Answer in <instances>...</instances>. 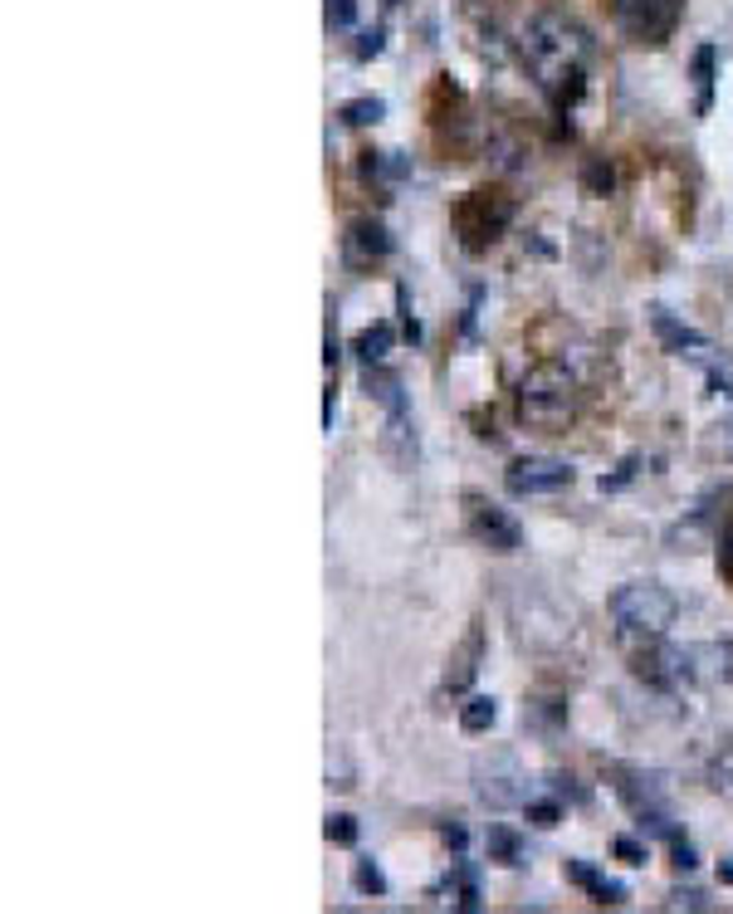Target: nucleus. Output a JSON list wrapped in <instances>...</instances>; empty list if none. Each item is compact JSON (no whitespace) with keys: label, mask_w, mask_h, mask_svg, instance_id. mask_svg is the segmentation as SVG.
I'll return each mask as SVG.
<instances>
[{"label":"nucleus","mask_w":733,"mask_h":914,"mask_svg":"<svg viewBox=\"0 0 733 914\" xmlns=\"http://www.w3.org/2000/svg\"><path fill=\"white\" fill-rule=\"evenodd\" d=\"M519 55H523L528 79L538 83V89L548 93L552 108L562 113L582 99L586 69H592V55H596V39L578 15H568V10H538L519 35Z\"/></svg>","instance_id":"1"},{"label":"nucleus","mask_w":733,"mask_h":914,"mask_svg":"<svg viewBox=\"0 0 733 914\" xmlns=\"http://www.w3.org/2000/svg\"><path fill=\"white\" fill-rule=\"evenodd\" d=\"M675 616H679L675 592H670L665 582H651V577L626 582L621 592L612 597V622L626 640H660L675 626Z\"/></svg>","instance_id":"2"},{"label":"nucleus","mask_w":733,"mask_h":914,"mask_svg":"<svg viewBox=\"0 0 733 914\" xmlns=\"http://www.w3.org/2000/svg\"><path fill=\"white\" fill-rule=\"evenodd\" d=\"M572 412H578V377L562 362H538L519 382V416L528 426L558 430L572 421Z\"/></svg>","instance_id":"3"},{"label":"nucleus","mask_w":733,"mask_h":914,"mask_svg":"<svg viewBox=\"0 0 733 914\" xmlns=\"http://www.w3.org/2000/svg\"><path fill=\"white\" fill-rule=\"evenodd\" d=\"M679 15H685V0H612L616 30L631 35L636 45H665Z\"/></svg>","instance_id":"4"},{"label":"nucleus","mask_w":733,"mask_h":914,"mask_svg":"<svg viewBox=\"0 0 733 914\" xmlns=\"http://www.w3.org/2000/svg\"><path fill=\"white\" fill-rule=\"evenodd\" d=\"M651 328H655V338L665 343V352H675V357H689V362H699L709 372V386H714V392H733L729 386V372H724V362H719V348L714 343L705 338V333H695L689 328V323H679L675 313H665V309H655L651 313Z\"/></svg>","instance_id":"5"},{"label":"nucleus","mask_w":733,"mask_h":914,"mask_svg":"<svg viewBox=\"0 0 733 914\" xmlns=\"http://www.w3.org/2000/svg\"><path fill=\"white\" fill-rule=\"evenodd\" d=\"M695 675H699L695 650L670 646L665 636L645 640V650L636 656V680H645V685H655V690H679V685H689Z\"/></svg>","instance_id":"6"},{"label":"nucleus","mask_w":733,"mask_h":914,"mask_svg":"<svg viewBox=\"0 0 733 914\" xmlns=\"http://www.w3.org/2000/svg\"><path fill=\"white\" fill-rule=\"evenodd\" d=\"M504 485L513 499H543V494H562L572 485V465L568 460H552V455H523L509 465Z\"/></svg>","instance_id":"7"},{"label":"nucleus","mask_w":733,"mask_h":914,"mask_svg":"<svg viewBox=\"0 0 733 914\" xmlns=\"http://www.w3.org/2000/svg\"><path fill=\"white\" fill-rule=\"evenodd\" d=\"M469 533H475L485 548H495V553H519L523 548L519 519H513L509 509H499V504L475 499V494H469Z\"/></svg>","instance_id":"8"},{"label":"nucleus","mask_w":733,"mask_h":914,"mask_svg":"<svg viewBox=\"0 0 733 914\" xmlns=\"http://www.w3.org/2000/svg\"><path fill=\"white\" fill-rule=\"evenodd\" d=\"M509 220H513V206L499 201V196H489V192H475L465 206H459V230H465L469 250H479L485 240H495Z\"/></svg>","instance_id":"9"},{"label":"nucleus","mask_w":733,"mask_h":914,"mask_svg":"<svg viewBox=\"0 0 733 914\" xmlns=\"http://www.w3.org/2000/svg\"><path fill=\"white\" fill-rule=\"evenodd\" d=\"M342 255L348 265H376V259L392 255V235H386L382 220H352L348 225V240H342Z\"/></svg>","instance_id":"10"},{"label":"nucleus","mask_w":733,"mask_h":914,"mask_svg":"<svg viewBox=\"0 0 733 914\" xmlns=\"http://www.w3.org/2000/svg\"><path fill=\"white\" fill-rule=\"evenodd\" d=\"M568 880H572V886H582L596 905H626V886H621V880H612V876H602L592 860H568Z\"/></svg>","instance_id":"11"},{"label":"nucleus","mask_w":733,"mask_h":914,"mask_svg":"<svg viewBox=\"0 0 733 914\" xmlns=\"http://www.w3.org/2000/svg\"><path fill=\"white\" fill-rule=\"evenodd\" d=\"M392 343H396V328L392 323H372V328H362V338H358V352L366 367H382L386 362V352H392Z\"/></svg>","instance_id":"12"},{"label":"nucleus","mask_w":733,"mask_h":914,"mask_svg":"<svg viewBox=\"0 0 733 914\" xmlns=\"http://www.w3.org/2000/svg\"><path fill=\"white\" fill-rule=\"evenodd\" d=\"M495 719H499V704L489 695H469L465 704H459V729L465 733H489Z\"/></svg>","instance_id":"13"},{"label":"nucleus","mask_w":733,"mask_h":914,"mask_svg":"<svg viewBox=\"0 0 733 914\" xmlns=\"http://www.w3.org/2000/svg\"><path fill=\"white\" fill-rule=\"evenodd\" d=\"M485 846H489V860H499V866H523V842L513 826H489Z\"/></svg>","instance_id":"14"},{"label":"nucleus","mask_w":733,"mask_h":914,"mask_svg":"<svg viewBox=\"0 0 733 914\" xmlns=\"http://www.w3.org/2000/svg\"><path fill=\"white\" fill-rule=\"evenodd\" d=\"M714 45H699L695 49V83H699V113H709V99H714Z\"/></svg>","instance_id":"15"},{"label":"nucleus","mask_w":733,"mask_h":914,"mask_svg":"<svg viewBox=\"0 0 733 914\" xmlns=\"http://www.w3.org/2000/svg\"><path fill=\"white\" fill-rule=\"evenodd\" d=\"M475 660H479V632H469L465 650L455 656V670H445V690H465L475 680Z\"/></svg>","instance_id":"16"},{"label":"nucleus","mask_w":733,"mask_h":914,"mask_svg":"<svg viewBox=\"0 0 733 914\" xmlns=\"http://www.w3.org/2000/svg\"><path fill=\"white\" fill-rule=\"evenodd\" d=\"M386 113V103L382 99H352V103H342V113L338 118L342 123H352V128H366V123H376Z\"/></svg>","instance_id":"17"},{"label":"nucleus","mask_w":733,"mask_h":914,"mask_svg":"<svg viewBox=\"0 0 733 914\" xmlns=\"http://www.w3.org/2000/svg\"><path fill=\"white\" fill-rule=\"evenodd\" d=\"M582 186H586V192H592V196H606V192H612V186H616V172H612V166L602 162V157H592V162L582 166Z\"/></svg>","instance_id":"18"},{"label":"nucleus","mask_w":733,"mask_h":914,"mask_svg":"<svg viewBox=\"0 0 733 914\" xmlns=\"http://www.w3.org/2000/svg\"><path fill=\"white\" fill-rule=\"evenodd\" d=\"M352 886H358L362 895H386L382 866H376V860H358V866H352Z\"/></svg>","instance_id":"19"},{"label":"nucleus","mask_w":733,"mask_h":914,"mask_svg":"<svg viewBox=\"0 0 733 914\" xmlns=\"http://www.w3.org/2000/svg\"><path fill=\"white\" fill-rule=\"evenodd\" d=\"M323 832H328V842H333V846H352V842H358V822H352L348 812L328 817V826H323Z\"/></svg>","instance_id":"20"},{"label":"nucleus","mask_w":733,"mask_h":914,"mask_svg":"<svg viewBox=\"0 0 733 914\" xmlns=\"http://www.w3.org/2000/svg\"><path fill=\"white\" fill-rule=\"evenodd\" d=\"M523 812H528L533 826H543V832H548V826H558L562 807H558V802H523Z\"/></svg>","instance_id":"21"},{"label":"nucleus","mask_w":733,"mask_h":914,"mask_svg":"<svg viewBox=\"0 0 733 914\" xmlns=\"http://www.w3.org/2000/svg\"><path fill=\"white\" fill-rule=\"evenodd\" d=\"M358 20V0H328V30H352Z\"/></svg>","instance_id":"22"},{"label":"nucleus","mask_w":733,"mask_h":914,"mask_svg":"<svg viewBox=\"0 0 733 914\" xmlns=\"http://www.w3.org/2000/svg\"><path fill=\"white\" fill-rule=\"evenodd\" d=\"M616 856H621L626 866H645V842H636V836H616Z\"/></svg>","instance_id":"23"},{"label":"nucleus","mask_w":733,"mask_h":914,"mask_svg":"<svg viewBox=\"0 0 733 914\" xmlns=\"http://www.w3.org/2000/svg\"><path fill=\"white\" fill-rule=\"evenodd\" d=\"M636 465H641V460H636V455H631V460H626V465H621V470H616V475H612V479H602V494H612V489H621V485H631V475H636Z\"/></svg>","instance_id":"24"},{"label":"nucleus","mask_w":733,"mask_h":914,"mask_svg":"<svg viewBox=\"0 0 733 914\" xmlns=\"http://www.w3.org/2000/svg\"><path fill=\"white\" fill-rule=\"evenodd\" d=\"M679 905H689V910H709V900L699 895V890H689V895H670V910H679Z\"/></svg>","instance_id":"25"},{"label":"nucleus","mask_w":733,"mask_h":914,"mask_svg":"<svg viewBox=\"0 0 733 914\" xmlns=\"http://www.w3.org/2000/svg\"><path fill=\"white\" fill-rule=\"evenodd\" d=\"M372 55H382V30L362 35V45H358V59H372Z\"/></svg>","instance_id":"26"},{"label":"nucleus","mask_w":733,"mask_h":914,"mask_svg":"<svg viewBox=\"0 0 733 914\" xmlns=\"http://www.w3.org/2000/svg\"><path fill=\"white\" fill-rule=\"evenodd\" d=\"M323 367H328V372L338 367V333L333 328H328V338H323Z\"/></svg>","instance_id":"27"},{"label":"nucleus","mask_w":733,"mask_h":914,"mask_svg":"<svg viewBox=\"0 0 733 914\" xmlns=\"http://www.w3.org/2000/svg\"><path fill=\"white\" fill-rule=\"evenodd\" d=\"M724 563L733 567V519H729V529H724Z\"/></svg>","instance_id":"28"},{"label":"nucleus","mask_w":733,"mask_h":914,"mask_svg":"<svg viewBox=\"0 0 733 914\" xmlns=\"http://www.w3.org/2000/svg\"><path fill=\"white\" fill-rule=\"evenodd\" d=\"M724 450H729V455H733V421L724 426Z\"/></svg>","instance_id":"29"},{"label":"nucleus","mask_w":733,"mask_h":914,"mask_svg":"<svg viewBox=\"0 0 733 914\" xmlns=\"http://www.w3.org/2000/svg\"><path fill=\"white\" fill-rule=\"evenodd\" d=\"M719 880H729V886H733V866H719Z\"/></svg>","instance_id":"30"}]
</instances>
